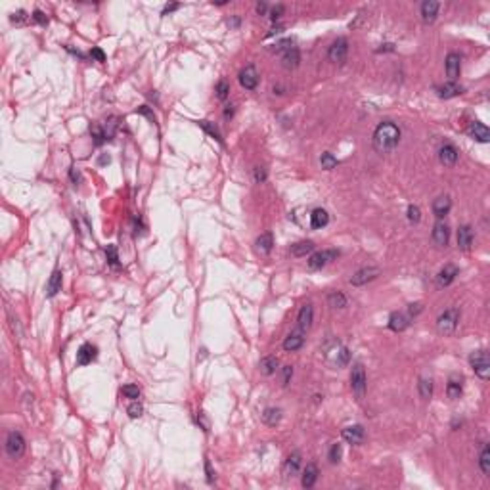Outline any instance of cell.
Segmentation results:
<instances>
[{
    "label": "cell",
    "mask_w": 490,
    "mask_h": 490,
    "mask_svg": "<svg viewBox=\"0 0 490 490\" xmlns=\"http://www.w3.org/2000/svg\"><path fill=\"white\" fill-rule=\"evenodd\" d=\"M371 142H373V148L377 153L394 152L396 146L400 144V129L392 121H383L375 127Z\"/></svg>",
    "instance_id": "cell-1"
},
{
    "label": "cell",
    "mask_w": 490,
    "mask_h": 490,
    "mask_svg": "<svg viewBox=\"0 0 490 490\" xmlns=\"http://www.w3.org/2000/svg\"><path fill=\"white\" fill-rule=\"evenodd\" d=\"M459 324V308H448L436 318V329L440 335H452Z\"/></svg>",
    "instance_id": "cell-2"
},
{
    "label": "cell",
    "mask_w": 490,
    "mask_h": 490,
    "mask_svg": "<svg viewBox=\"0 0 490 490\" xmlns=\"http://www.w3.org/2000/svg\"><path fill=\"white\" fill-rule=\"evenodd\" d=\"M350 389L352 392L356 394V398L362 400L364 398V394H366V389H368V377H366V370H364V366L356 362L354 366H352V370H350Z\"/></svg>",
    "instance_id": "cell-3"
},
{
    "label": "cell",
    "mask_w": 490,
    "mask_h": 490,
    "mask_svg": "<svg viewBox=\"0 0 490 490\" xmlns=\"http://www.w3.org/2000/svg\"><path fill=\"white\" fill-rule=\"evenodd\" d=\"M469 364L475 370V373L480 379H488L490 377V360L486 350H475L469 354Z\"/></svg>",
    "instance_id": "cell-4"
},
{
    "label": "cell",
    "mask_w": 490,
    "mask_h": 490,
    "mask_svg": "<svg viewBox=\"0 0 490 490\" xmlns=\"http://www.w3.org/2000/svg\"><path fill=\"white\" fill-rule=\"evenodd\" d=\"M25 438L20 431H10L8 436H6V454L12 457V459H20V457L25 454Z\"/></svg>",
    "instance_id": "cell-5"
},
{
    "label": "cell",
    "mask_w": 490,
    "mask_h": 490,
    "mask_svg": "<svg viewBox=\"0 0 490 490\" xmlns=\"http://www.w3.org/2000/svg\"><path fill=\"white\" fill-rule=\"evenodd\" d=\"M337 257H339L337 249L316 251V253H312V255H310V259H308V268H310V270H320V268H324L326 264H329V262L335 261Z\"/></svg>",
    "instance_id": "cell-6"
},
{
    "label": "cell",
    "mask_w": 490,
    "mask_h": 490,
    "mask_svg": "<svg viewBox=\"0 0 490 490\" xmlns=\"http://www.w3.org/2000/svg\"><path fill=\"white\" fill-rule=\"evenodd\" d=\"M347 54H349V41L341 37V39L331 43L329 50H327V60L333 64H343L347 60Z\"/></svg>",
    "instance_id": "cell-7"
},
{
    "label": "cell",
    "mask_w": 490,
    "mask_h": 490,
    "mask_svg": "<svg viewBox=\"0 0 490 490\" xmlns=\"http://www.w3.org/2000/svg\"><path fill=\"white\" fill-rule=\"evenodd\" d=\"M379 274H381V270L377 266H364V268H360V270H356L350 276V283L360 287V285H366L368 282L375 280Z\"/></svg>",
    "instance_id": "cell-8"
},
{
    "label": "cell",
    "mask_w": 490,
    "mask_h": 490,
    "mask_svg": "<svg viewBox=\"0 0 490 490\" xmlns=\"http://www.w3.org/2000/svg\"><path fill=\"white\" fill-rule=\"evenodd\" d=\"M240 85L245 90H255V88L259 87V71H257V67L255 66H247L243 67L240 71Z\"/></svg>",
    "instance_id": "cell-9"
},
{
    "label": "cell",
    "mask_w": 490,
    "mask_h": 490,
    "mask_svg": "<svg viewBox=\"0 0 490 490\" xmlns=\"http://www.w3.org/2000/svg\"><path fill=\"white\" fill-rule=\"evenodd\" d=\"M341 435H343V438H345L349 444H362V442H364V436H366V431H364L362 425L354 423V425H347V427L341 431Z\"/></svg>",
    "instance_id": "cell-10"
},
{
    "label": "cell",
    "mask_w": 490,
    "mask_h": 490,
    "mask_svg": "<svg viewBox=\"0 0 490 490\" xmlns=\"http://www.w3.org/2000/svg\"><path fill=\"white\" fill-rule=\"evenodd\" d=\"M459 274V268L456 264H444V268H440V272L436 274V285L442 289V287H448L450 283L456 280V276Z\"/></svg>",
    "instance_id": "cell-11"
},
{
    "label": "cell",
    "mask_w": 490,
    "mask_h": 490,
    "mask_svg": "<svg viewBox=\"0 0 490 490\" xmlns=\"http://www.w3.org/2000/svg\"><path fill=\"white\" fill-rule=\"evenodd\" d=\"M457 157H459V153H457L456 146H452V144L440 146V150H438V161L444 165V167H454L457 163Z\"/></svg>",
    "instance_id": "cell-12"
},
{
    "label": "cell",
    "mask_w": 490,
    "mask_h": 490,
    "mask_svg": "<svg viewBox=\"0 0 490 490\" xmlns=\"http://www.w3.org/2000/svg\"><path fill=\"white\" fill-rule=\"evenodd\" d=\"M96 356H98V349L92 343H85V345H81V349L77 350V364L79 366H87L92 360H96Z\"/></svg>",
    "instance_id": "cell-13"
},
{
    "label": "cell",
    "mask_w": 490,
    "mask_h": 490,
    "mask_svg": "<svg viewBox=\"0 0 490 490\" xmlns=\"http://www.w3.org/2000/svg\"><path fill=\"white\" fill-rule=\"evenodd\" d=\"M312 320H314V306L310 305V303H306V305L301 306V310H299V316H297V324H299V329H301V331H306V329H310V326H312Z\"/></svg>",
    "instance_id": "cell-14"
},
{
    "label": "cell",
    "mask_w": 490,
    "mask_h": 490,
    "mask_svg": "<svg viewBox=\"0 0 490 490\" xmlns=\"http://www.w3.org/2000/svg\"><path fill=\"white\" fill-rule=\"evenodd\" d=\"M301 465H303V456H301V452L289 454V457H287L285 463H283V475H285V477H295V475L301 471Z\"/></svg>",
    "instance_id": "cell-15"
},
{
    "label": "cell",
    "mask_w": 490,
    "mask_h": 490,
    "mask_svg": "<svg viewBox=\"0 0 490 490\" xmlns=\"http://www.w3.org/2000/svg\"><path fill=\"white\" fill-rule=\"evenodd\" d=\"M448 240H450V228L444 220H438L433 228V241L438 247H446Z\"/></svg>",
    "instance_id": "cell-16"
},
{
    "label": "cell",
    "mask_w": 490,
    "mask_h": 490,
    "mask_svg": "<svg viewBox=\"0 0 490 490\" xmlns=\"http://www.w3.org/2000/svg\"><path fill=\"white\" fill-rule=\"evenodd\" d=\"M467 132H469V136H471L473 140L480 142V144H486V142L490 140V131L484 127V125H482V123H479V121L469 123Z\"/></svg>",
    "instance_id": "cell-17"
},
{
    "label": "cell",
    "mask_w": 490,
    "mask_h": 490,
    "mask_svg": "<svg viewBox=\"0 0 490 490\" xmlns=\"http://www.w3.org/2000/svg\"><path fill=\"white\" fill-rule=\"evenodd\" d=\"M444 66H446V75L450 77V81H456L457 77H459V71H461V58H459V54L450 52L446 56Z\"/></svg>",
    "instance_id": "cell-18"
},
{
    "label": "cell",
    "mask_w": 490,
    "mask_h": 490,
    "mask_svg": "<svg viewBox=\"0 0 490 490\" xmlns=\"http://www.w3.org/2000/svg\"><path fill=\"white\" fill-rule=\"evenodd\" d=\"M436 92H438V98L450 100V98H456V96H459V94L463 92V87H461V85H457L456 81H448V83H444L442 87L436 88Z\"/></svg>",
    "instance_id": "cell-19"
},
{
    "label": "cell",
    "mask_w": 490,
    "mask_h": 490,
    "mask_svg": "<svg viewBox=\"0 0 490 490\" xmlns=\"http://www.w3.org/2000/svg\"><path fill=\"white\" fill-rule=\"evenodd\" d=\"M471 245H473V230L469 224H463L457 230V247L467 253L471 251Z\"/></svg>",
    "instance_id": "cell-20"
},
{
    "label": "cell",
    "mask_w": 490,
    "mask_h": 490,
    "mask_svg": "<svg viewBox=\"0 0 490 490\" xmlns=\"http://www.w3.org/2000/svg\"><path fill=\"white\" fill-rule=\"evenodd\" d=\"M438 10H440V4L435 2V0H425L421 4V20L423 23H433L438 16Z\"/></svg>",
    "instance_id": "cell-21"
},
{
    "label": "cell",
    "mask_w": 490,
    "mask_h": 490,
    "mask_svg": "<svg viewBox=\"0 0 490 490\" xmlns=\"http://www.w3.org/2000/svg\"><path fill=\"white\" fill-rule=\"evenodd\" d=\"M450 209H452V201H450L448 196H440L433 201V215L438 220H442V218L446 217L448 213H450Z\"/></svg>",
    "instance_id": "cell-22"
},
{
    "label": "cell",
    "mask_w": 490,
    "mask_h": 490,
    "mask_svg": "<svg viewBox=\"0 0 490 490\" xmlns=\"http://www.w3.org/2000/svg\"><path fill=\"white\" fill-rule=\"evenodd\" d=\"M303 345H305V335L301 331H293V333H289L287 337L283 339V350H287V352H295Z\"/></svg>",
    "instance_id": "cell-23"
},
{
    "label": "cell",
    "mask_w": 490,
    "mask_h": 490,
    "mask_svg": "<svg viewBox=\"0 0 490 490\" xmlns=\"http://www.w3.org/2000/svg\"><path fill=\"white\" fill-rule=\"evenodd\" d=\"M62 282H64V274L62 270H54L50 280L46 283V297H56L62 291Z\"/></svg>",
    "instance_id": "cell-24"
},
{
    "label": "cell",
    "mask_w": 490,
    "mask_h": 490,
    "mask_svg": "<svg viewBox=\"0 0 490 490\" xmlns=\"http://www.w3.org/2000/svg\"><path fill=\"white\" fill-rule=\"evenodd\" d=\"M318 480V465L316 463H306L303 469V477H301V484L303 488H312Z\"/></svg>",
    "instance_id": "cell-25"
},
{
    "label": "cell",
    "mask_w": 490,
    "mask_h": 490,
    "mask_svg": "<svg viewBox=\"0 0 490 490\" xmlns=\"http://www.w3.org/2000/svg\"><path fill=\"white\" fill-rule=\"evenodd\" d=\"M272 247H274V236L270 234V232L261 234V236L257 238V241H255V249H257L259 255H268V253L272 251Z\"/></svg>",
    "instance_id": "cell-26"
},
{
    "label": "cell",
    "mask_w": 490,
    "mask_h": 490,
    "mask_svg": "<svg viewBox=\"0 0 490 490\" xmlns=\"http://www.w3.org/2000/svg\"><path fill=\"white\" fill-rule=\"evenodd\" d=\"M461 392H463V379H461V377H457V375H452V377L448 379V385H446L448 398L457 400V398L461 396Z\"/></svg>",
    "instance_id": "cell-27"
},
{
    "label": "cell",
    "mask_w": 490,
    "mask_h": 490,
    "mask_svg": "<svg viewBox=\"0 0 490 490\" xmlns=\"http://www.w3.org/2000/svg\"><path fill=\"white\" fill-rule=\"evenodd\" d=\"M408 326H410V318L402 312H392L389 316V327L392 331H404Z\"/></svg>",
    "instance_id": "cell-28"
},
{
    "label": "cell",
    "mask_w": 490,
    "mask_h": 490,
    "mask_svg": "<svg viewBox=\"0 0 490 490\" xmlns=\"http://www.w3.org/2000/svg\"><path fill=\"white\" fill-rule=\"evenodd\" d=\"M299 62H301V54H299V50L297 48H289V50H285L282 54V66L285 69H295V67H299Z\"/></svg>",
    "instance_id": "cell-29"
},
{
    "label": "cell",
    "mask_w": 490,
    "mask_h": 490,
    "mask_svg": "<svg viewBox=\"0 0 490 490\" xmlns=\"http://www.w3.org/2000/svg\"><path fill=\"white\" fill-rule=\"evenodd\" d=\"M314 241H310V240H303V241H297V243H293L291 245V255L293 257H306L308 253H312L314 251Z\"/></svg>",
    "instance_id": "cell-30"
},
{
    "label": "cell",
    "mask_w": 490,
    "mask_h": 490,
    "mask_svg": "<svg viewBox=\"0 0 490 490\" xmlns=\"http://www.w3.org/2000/svg\"><path fill=\"white\" fill-rule=\"evenodd\" d=\"M327 222H329V215H327L326 209H314L312 211V215H310V226L312 228H324V226H327Z\"/></svg>",
    "instance_id": "cell-31"
},
{
    "label": "cell",
    "mask_w": 490,
    "mask_h": 490,
    "mask_svg": "<svg viewBox=\"0 0 490 490\" xmlns=\"http://www.w3.org/2000/svg\"><path fill=\"white\" fill-rule=\"evenodd\" d=\"M278 366H280V362H278L276 356H264L261 360V364H259V370H261L262 375H274Z\"/></svg>",
    "instance_id": "cell-32"
},
{
    "label": "cell",
    "mask_w": 490,
    "mask_h": 490,
    "mask_svg": "<svg viewBox=\"0 0 490 490\" xmlns=\"http://www.w3.org/2000/svg\"><path fill=\"white\" fill-rule=\"evenodd\" d=\"M262 421L266 425H270V427H276V425L282 421V410L280 408H264Z\"/></svg>",
    "instance_id": "cell-33"
},
{
    "label": "cell",
    "mask_w": 490,
    "mask_h": 490,
    "mask_svg": "<svg viewBox=\"0 0 490 490\" xmlns=\"http://www.w3.org/2000/svg\"><path fill=\"white\" fill-rule=\"evenodd\" d=\"M417 389H419V396L423 400H429L433 396V379L431 377H421L417 383Z\"/></svg>",
    "instance_id": "cell-34"
},
{
    "label": "cell",
    "mask_w": 490,
    "mask_h": 490,
    "mask_svg": "<svg viewBox=\"0 0 490 490\" xmlns=\"http://www.w3.org/2000/svg\"><path fill=\"white\" fill-rule=\"evenodd\" d=\"M479 467L482 471V475H490V448L488 444H482L479 456Z\"/></svg>",
    "instance_id": "cell-35"
},
{
    "label": "cell",
    "mask_w": 490,
    "mask_h": 490,
    "mask_svg": "<svg viewBox=\"0 0 490 490\" xmlns=\"http://www.w3.org/2000/svg\"><path fill=\"white\" fill-rule=\"evenodd\" d=\"M327 303L333 308H345L347 306V297H345L343 291H331L327 295Z\"/></svg>",
    "instance_id": "cell-36"
},
{
    "label": "cell",
    "mask_w": 490,
    "mask_h": 490,
    "mask_svg": "<svg viewBox=\"0 0 490 490\" xmlns=\"http://www.w3.org/2000/svg\"><path fill=\"white\" fill-rule=\"evenodd\" d=\"M90 136L94 138V144H96V146H102V144L108 142L106 132H104V127H100V125H90Z\"/></svg>",
    "instance_id": "cell-37"
},
{
    "label": "cell",
    "mask_w": 490,
    "mask_h": 490,
    "mask_svg": "<svg viewBox=\"0 0 490 490\" xmlns=\"http://www.w3.org/2000/svg\"><path fill=\"white\" fill-rule=\"evenodd\" d=\"M197 125H199V127H201L203 131L207 132V134H211V136H213L215 140L222 144V136H220V131H218V129L215 127V125H213V123H211V121H199Z\"/></svg>",
    "instance_id": "cell-38"
},
{
    "label": "cell",
    "mask_w": 490,
    "mask_h": 490,
    "mask_svg": "<svg viewBox=\"0 0 490 490\" xmlns=\"http://www.w3.org/2000/svg\"><path fill=\"white\" fill-rule=\"evenodd\" d=\"M117 127H119V119H117V117H109V119L106 121V125H104V132H106V138H108V140H111V138L115 136Z\"/></svg>",
    "instance_id": "cell-39"
},
{
    "label": "cell",
    "mask_w": 490,
    "mask_h": 490,
    "mask_svg": "<svg viewBox=\"0 0 490 490\" xmlns=\"http://www.w3.org/2000/svg\"><path fill=\"white\" fill-rule=\"evenodd\" d=\"M337 163H339V161L329 152L322 153V157H320V165H322V169H326V171L335 169V167H337Z\"/></svg>",
    "instance_id": "cell-40"
},
{
    "label": "cell",
    "mask_w": 490,
    "mask_h": 490,
    "mask_svg": "<svg viewBox=\"0 0 490 490\" xmlns=\"http://www.w3.org/2000/svg\"><path fill=\"white\" fill-rule=\"evenodd\" d=\"M341 456H343V448H341V444L339 442H335L333 446L329 448V463H333V465H337L339 461H341Z\"/></svg>",
    "instance_id": "cell-41"
},
{
    "label": "cell",
    "mask_w": 490,
    "mask_h": 490,
    "mask_svg": "<svg viewBox=\"0 0 490 490\" xmlns=\"http://www.w3.org/2000/svg\"><path fill=\"white\" fill-rule=\"evenodd\" d=\"M106 255H108V262L113 268H119V255H117V247L115 245H108L106 247Z\"/></svg>",
    "instance_id": "cell-42"
},
{
    "label": "cell",
    "mask_w": 490,
    "mask_h": 490,
    "mask_svg": "<svg viewBox=\"0 0 490 490\" xmlns=\"http://www.w3.org/2000/svg\"><path fill=\"white\" fill-rule=\"evenodd\" d=\"M127 414H129V417H132V419H138V417H142V414H144V406H142L138 400H132V404L127 408Z\"/></svg>",
    "instance_id": "cell-43"
},
{
    "label": "cell",
    "mask_w": 490,
    "mask_h": 490,
    "mask_svg": "<svg viewBox=\"0 0 490 490\" xmlns=\"http://www.w3.org/2000/svg\"><path fill=\"white\" fill-rule=\"evenodd\" d=\"M228 94H230L228 81H218V85H217V98L224 102V100L228 98Z\"/></svg>",
    "instance_id": "cell-44"
},
{
    "label": "cell",
    "mask_w": 490,
    "mask_h": 490,
    "mask_svg": "<svg viewBox=\"0 0 490 490\" xmlns=\"http://www.w3.org/2000/svg\"><path fill=\"white\" fill-rule=\"evenodd\" d=\"M123 394H125L127 398L138 400V398H140V389H138V385H125V387H123Z\"/></svg>",
    "instance_id": "cell-45"
},
{
    "label": "cell",
    "mask_w": 490,
    "mask_h": 490,
    "mask_svg": "<svg viewBox=\"0 0 490 490\" xmlns=\"http://www.w3.org/2000/svg\"><path fill=\"white\" fill-rule=\"evenodd\" d=\"M266 178H268V173H266L264 167H255V169H253V180H255L257 184L266 182Z\"/></svg>",
    "instance_id": "cell-46"
},
{
    "label": "cell",
    "mask_w": 490,
    "mask_h": 490,
    "mask_svg": "<svg viewBox=\"0 0 490 490\" xmlns=\"http://www.w3.org/2000/svg\"><path fill=\"white\" fill-rule=\"evenodd\" d=\"M12 23H16V25H23V23L29 22V16H27V12L25 10H18L12 14Z\"/></svg>",
    "instance_id": "cell-47"
},
{
    "label": "cell",
    "mask_w": 490,
    "mask_h": 490,
    "mask_svg": "<svg viewBox=\"0 0 490 490\" xmlns=\"http://www.w3.org/2000/svg\"><path fill=\"white\" fill-rule=\"evenodd\" d=\"M406 215H408V220H410V222H414V224H417V222L421 220V211H419V207H417V205H410Z\"/></svg>",
    "instance_id": "cell-48"
},
{
    "label": "cell",
    "mask_w": 490,
    "mask_h": 490,
    "mask_svg": "<svg viewBox=\"0 0 490 490\" xmlns=\"http://www.w3.org/2000/svg\"><path fill=\"white\" fill-rule=\"evenodd\" d=\"M291 377H293V366H283L282 368V385L283 387H287L289 383H291Z\"/></svg>",
    "instance_id": "cell-49"
},
{
    "label": "cell",
    "mask_w": 490,
    "mask_h": 490,
    "mask_svg": "<svg viewBox=\"0 0 490 490\" xmlns=\"http://www.w3.org/2000/svg\"><path fill=\"white\" fill-rule=\"evenodd\" d=\"M8 320H10V327H12V333L16 335V337H22V327H20V322H18V318L8 312Z\"/></svg>",
    "instance_id": "cell-50"
},
{
    "label": "cell",
    "mask_w": 490,
    "mask_h": 490,
    "mask_svg": "<svg viewBox=\"0 0 490 490\" xmlns=\"http://www.w3.org/2000/svg\"><path fill=\"white\" fill-rule=\"evenodd\" d=\"M337 354H339V358H337V366H347L349 364V360H350V352L345 347H341V349L337 350Z\"/></svg>",
    "instance_id": "cell-51"
},
{
    "label": "cell",
    "mask_w": 490,
    "mask_h": 490,
    "mask_svg": "<svg viewBox=\"0 0 490 490\" xmlns=\"http://www.w3.org/2000/svg\"><path fill=\"white\" fill-rule=\"evenodd\" d=\"M197 423H199V427L205 431V433H209V429H211V423H209V419H207V414L205 412H197Z\"/></svg>",
    "instance_id": "cell-52"
},
{
    "label": "cell",
    "mask_w": 490,
    "mask_h": 490,
    "mask_svg": "<svg viewBox=\"0 0 490 490\" xmlns=\"http://www.w3.org/2000/svg\"><path fill=\"white\" fill-rule=\"evenodd\" d=\"M90 58L96 60V62H106V54H104V50L98 48V46H94V48L90 50Z\"/></svg>",
    "instance_id": "cell-53"
},
{
    "label": "cell",
    "mask_w": 490,
    "mask_h": 490,
    "mask_svg": "<svg viewBox=\"0 0 490 490\" xmlns=\"http://www.w3.org/2000/svg\"><path fill=\"white\" fill-rule=\"evenodd\" d=\"M31 20H33V22H37V23H41V25H48V18H46L41 10H35L33 16H31Z\"/></svg>",
    "instance_id": "cell-54"
},
{
    "label": "cell",
    "mask_w": 490,
    "mask_h": 490,
    "mask_svg": "<svg viewBox=\"0 0 490 490\" xmlns=\"http://www.w3.org/2000/svg\"><path fill=\"white\" fill-rule=\"evenodd\" d=\"M138 113H140V115H144V117H148L152 123H155V115H153V111L148 108V106H140V108H138Z\"/></svg>",
    "instance_id": "cell-55"
},
{
    "label": "cell",
    "mask_w": 490,
    "mask_h": 490,
    "mask_svg": "<svg viewBox=\"0 0 490 490\" xmlns=\"http://www.w3.org/2000/svg\"><path fill=\"white\" fill-rule=\"evenodd\" d=\"M283 10H285V8H283L282 4H278V6H274L272 10H270V20H272V22H276V20H278V18H280V16H282V14H283Z\"/></svg>",
    "instance_id": "cell-56"
},
{
    "label": "cell",
    "mask_w": 490,
    "mask_h": 490,
    "mask_svg": "<svg viewBox=\"0 0 490 490\" xmlns=\"http://www.w3.org/2000/svg\"><path fill=\"white\" fill-rule=\"evenodd\" d=\"M421 310H423V305H421V303H412V305L408 306V314L410 316H417Z\"/></svg>",
    "instance_id": "cell-57"
},
{
    "label": "cell",
    "mask_w": 490,
    "mask_h": 490,
    "mask_svg": "<svg viewBox=\"0 0 490 490\" xmlns=\"http://www.w3.org/2000/svg\"><path fill=\"white\" fill-rule=\"evenodd\" d=\"M69 178H71V182H73L75 186L81 182V173L77 171L75 167H71V169H69Z\"/></svg>",
    "instance_id": "cell-58"
},
{
    "label": "cell",
    "mask_w": 490,
    "mask_h": 490,
    "mask_svg": "<svg viewBox=\"0 0 490 490\" xmlns=\"http://www.w3.org/2000/svg\"><path fill=\"white\" fill-rule=\"evenodd\" d=\"M205 473H207L209 482H213V480H215V471L211 469V461H209V459H205Z\"/></svg>",
    "instance_id": "cell-59"
},
{
    "label": "cell",
    "mask_w": 490,
    "mask_h": 490,
    "mask_svg": "<svg viewBox=\"0 0 490 490\" xmlns=\"http://www.w3.org/2000/svg\"><path fill=\"white\" fill-rule=\"evenodd\" d=\"M178 8H180V4H176V2H175V4H167V6L163 8V16L171 14V12H176Z\"/></svg>",
    "instance_id": "cell-60"
},
{
    "label": "cell",
    "mask_w": 490,
    "mask_h": 490,
    "mask_svg": "<svg viewBox=\"0 0 490 490\" xmlns=\"http://www.w3.org/2000/svg\"><path fill=\"white\" fill-rule=\"evenodd\" d=\"M266 10H268V4H264V2H259V4H257V14H259V16H264Z\"/></svg>",
    "instance_id": "cell-61"
},
{
    "label": "cell",
    "mask_w": 490,
    "mask_h": 490,
    "mask_svg": "<svg viewBox=\"0 0 490 490\" xmlns=\"http://www.w3.org/2000/svg\"><path fill=\"white\" fill-rule=\"evenodd\" d=\"M224 117H226V119H232V117H234V106H226V108H224Z\"/></svg>",
    "instance_id": "cell-62"
},
{
    "label": "cell",
    "mask_w": 490,
    "mask_h": 490,
    "mask_svg": "<svg viewBox=\"0 0 490 490\" xmlns=\"http://www.w3.org/2000/svg\"><path fill=\"white\" fill-rule=\"evenodd\" d=\"M106 163H109V155H104V157L100 159V165H106Z\"/></svg>",
    "instance_id": "cell-63"
}]
</instances>
